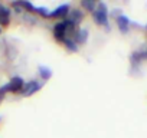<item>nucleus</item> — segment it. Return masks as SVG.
Segmentation results:
<instances>
[{
	"mask_svg": "<svg viewBox=\"0 0 147 138\" xmlns=\"http://www.w3.org/2000/svg\"><path fill=\"white\" fill-rule=\"evenodd\" d=\"M94 22L100 26H105L107 30H110V19H108V9H107V5L102 3V2H98L97 3V7L95 10L91 13Z\"/></svg>",
	"mask_w": 147,
	"mask_h": 138,
	"instance_id": "nucleus-1",
	"label": "nucleus"
},
{
	"mask_svg": "<svg viewBox=\"0 0 147 138\" xmlns=\"http://www.w3.org/2000/svg\"><path fill=\"white\" fill-rule=\"evenodd\" d=\"M25 84L26 82H25V79L22 76H15L6 85H3L0 89H2L5 94H7V92H10V94H20L23 86H25Z\"/></svg>",
	"mask_w": 147,
	"mask_h": 138,
	"instance_id": "nucleus-2",
	"label": "nucleus"
},
{
	"mask_svg": "<svg viewBox=\"0 0 147 138\" xmlns=\"http://www.w3.org/2000/svg\"><path fill=\"white\" fill-rule=\"evenodd\" d=\"M40 88H42V82L38 81V79H32V81H29V82L25 84V86H23V89H22L20 94H22L23 96H30V95H33L35 92H38Z\"/></svg>",
	"mask_w": 147,
	"mask_h": 138,
	"instance_id": "nucleus-3",
	"label": "nucleus"
},
{
	"mask_svg": "<svg viewBox=\"0 0 147 138\" xmlns=\"http://www.w3.org/2000/svg\"><path fill=\"white\" fill-rule=\"evenodd\" d=\"M69 12H71V6L69 5H61L58 6L55 10H52L49 13V19H66L69 16Z\"/></svg>",
	"mask_w": 147,
	"mask_h": 138,
	"instance_id": "nucleus-4",
	"label": "nucleus"
},
{
	"mask_svg": "<svg viewBox=\"0 0 147 138\" xmlns=\"http://www.w3.org/2000/svg\"><path fill=\"white\" fill-rule=\"evenodd\" d=\"M10 20H12V10L0 3V26L2 27H6L10 25Z\"/></svg>",
	"mask_w": 147,
	"mask_h": 138,
	"instance_id": "nucleus-5",
	"label": "nucleus"
},
{
	"mask_svg": "<svg viewBox=\"0 0 147 138\" xmlns=\"http://www.w3.org/2000/svg\"><path fill=\"white\" fill-rule=\"evenodd\" d=\"M72 39L75 40L77 45L87 43V40H88V30L87 29H82V27H77L75 32H74V35H72Z\"/></svg>",
	"mask_w": 147,
	"mask_h": 138,
	"instance_id": "nucleus-6",
	"label": "nucleus"
},
{
	"mask_svg": "<svg viewBox=\"0 0 147 138\" xmlns=\"http://www.w3.org/2000/svg\"><path fill=\"white\" fill-rule=\"evenodd\" d=\"M115 22H117V26H118V29H120L121 33H128V30H130V20H128L127 16L118 15L117 19H115Z\"/></svg>",
	"mask_w": 147,
	"mask_h": 138,
	"instance_id": "nucleus-7",
	"label": "nucleus"
},
{
	"mask_svg": "<svg viewBox=\"0 0 147 138\" xmlns=\"http://www.w3.org/2000/svg\"><path fill=\"white\" fill-rule=\"evenodd\" d=\"M84 16H85V13H84L82 9H71L68 17H69L74 23H75L77 26H80V23L84 20Z\"/></svg>",
	"mask_w": 147,
	"mask_h": 138,
	"instance_id": "nucleus-8",
	"label": "nucleus"
},
{
	"mask_svg": "<svg viewBox=\"0 0 147 138\" xmlns=\"http://www.w3.org/2000/svg\"><path fill=\"white\" fill-rule=\"evenodd\" d=\"M39 76H40V79L45 82V81H49L51 78H52V75H53V72H52V69H49V68H46V66H39Z\"/></svg>",
	"mask_w": 147,
	"mask_h": 138,
	"instance_id": "nucleus-9",
	"label": "nucleus"
},
{
	"mask_svg": "<svg viewBox=\"0 0 147 138\" xmlns=\"http://www.w3.org/2000/svg\"><path fill=\"white\" fill-rule=\"evenodd\" d=\"M62 45H63L65 49H68L69 52H77V50H78V45L75 43V40H74L72 38H66Z\"/></svg>",
	"mask_w": 147,
	"mask_h": 138,
	"instance_id": "nucleus-10",
	"label": "nucleus"
},
{
	"mask_svg": "<svg viewBox=\"0 0 147 138\" xmlns=\"http://www.w3.org/2000/svg\"><path fill=\"white\" fill-rule=\"evenodd\" d=\"M19 3V6L22 7V9H25L26 12H29V13H36V10H38V7L35 6V5H32L30 2H18Z\"/></svg>",
	"mask_w": 147,
	"mask_h": 138,
	"instance_id": "nucleus-11",
	"label": "nucleus"
},
{
	"mask_svg": "<svg viewBox=\"0 0 147 138\" xmlns=\"http://www.w3.org/2000/svg\"><path fill=\"white\" fill-rule=\"evenodd\" d=\"M80 5H81V7L85 9V12H91V13H92V12L95 10V7H97V3H95V2H85V0H82Z\"/></svg>",
	"mask_w": 147,
	"mask_h": 138,
	"instance_id": "nucleus-12",
	"label": "nucleus"
},
{
	"mask_svg": "<svg viewBox=\"0 0 147 138\" xmlns=\"http://www.w3.org/2000/svg\"><path fill=\"white\" fill-rule=\"evenodd\" d=\"M5 95H6V94H5V92H3L2 89H0V102H2V101L5 99Z\"/></svg>",
	"mask_w": 147,
	"mask_h": 138,
	"instance_id": "nucleus-13",
	"label": "nucleus"
},
{
	"mask_svg": "<svg viewBox=\"0 0 147 138\" xmlns=\"http://www.w3.org/2000/svg\"><path fill=\"white\" fill-rule=\"evenodd\" d=\"M2 33H3V27H2V26H0V35H2Z\"/></svg>",
	"mask_w": 147,
	"mask_h": 138,
	"instance_id": "nucleus-14",
	"label": "nucleus"
},
{
	"mask_svg": "<svg viewBox=\"0 0 147 138\" xmlns=\"http://www.w3.org/2000/svg\"><path fill=\"white\" fill-rule=\"evenodd\" d=\"M146 58H147V49H146Z\"/></svg>",
	"mask_w": 147,
	"mask_h": 138,
	"instance_id": "nucleus-15",
	"label": "nucleus"
},
{
	"mask_svg": "<svg viewBox=\"0 0 147 138\" xmlns=\"http://www.w3.org/2000/svg\"><path fill=\"white\" fill-rule=\"evenodd\" d=\"M146 29H147V26H146Z\"/></svg>",
	"mask_w": 147,
	"mask_h": 138,
	"instance_id": "nucleus-16",
	"label": "nucleus"
}]
</instances>
